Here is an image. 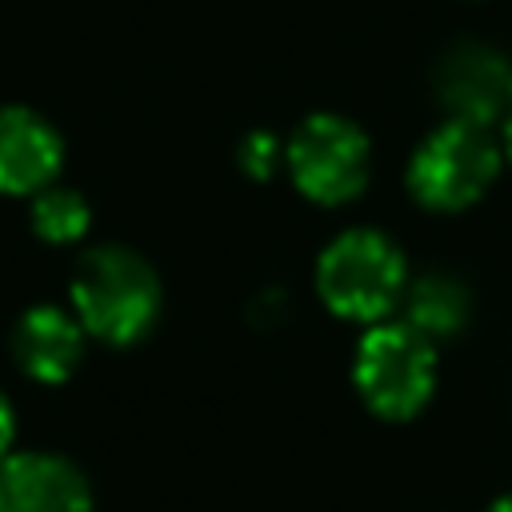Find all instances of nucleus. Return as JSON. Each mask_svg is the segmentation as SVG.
I'll use <instances>...</instances> for the list:
<instances>
[{
  "label": "nucleus",
  "instance_id": "nucleus-1",
  "mask_svg": "<svg viewBox=\"0 0 512 512\" xmlns=\"http://www.w3.org/2000/svg\"><path fill=\"white\" fill-rule=\"evenodd\" d=\"M72 308L84 332L104 344H132L160 316V280L132 248L104 244L80 256L72 272Z\"/></svg>",
  "mask_w": 512,
  "mask_h": 512
},
{
  "label": "nucleus",
  "instance_id": "nucleus-13",
  "mask_svg": "<svg viewBox=\"0 0 512 512\" xmlns=\"http://www.w3.org/2000/svg\"><path fill=\"white\" fill-rule=\"evenodd\" d=\"M12 432H16V420H12V404L4 400V392H0V452L12 444Z\"/></svg>",
  "mask_w": 512,
  "mask_h": 512
},
{
  "label": "nucleus",
  "instance_id": "nucleus-7",
  "mask_svg": "<svg viewBox=\"0 0 512 512\" xmlns=\"http://www.w3.org/2000/svg\"><path fill=\"white\" fill-rule=\"evenodd\" d=\"M88 480L76 464L48 452L0 460V512H88Z\"/></svg>",
  "mask_w": 512,
  "mask_h": 512
},
{
  "label": "nucleus",
  "instance_id": "nucleus-4",
  "mask_svg": "<svg viewBox=\"0 0 512 512\" xmlns=\"http://www.w3.org/2000/svg\"><path fill=\"white\" fill-rule=\"evenodd\" d=\"M360 400L384 420L416 416L436 388V352L424 332L412 324H376L352 364Z\"/></svg>",
  "mask_w": 512,
  "mask_h": 512
},
{
  "label": "nucleus",
  "instance_id": "nucleus-15",
  "mask_svg": "<svg viewBox=\"0 0 512 512\" xmlns=\"http://www.w3.org/2000/svg\"><path fill=\"white\" fill-rule=\"evenodd\" d=\"M504 148H508V156H512V116L504 120Z\"/></svg>",
  "mask_w": 512,
  "mask_h": 512
},
{
  "label": "nucleus",
  "instance_id": "nucleus-6",
  "mask_svg": "<svg viewBox=\"0 0 512 512\" xmlns=\"http://www.w3.org/2000/svg\"><path fill=\"white\" fill-rule=\"evenodd\" d=\"M436 92L452 108V120L504 124L512 116V60L488 44H460L436 68Z\"/></svg>",
  "mask_w": 512,
  "mask_h": 512
},
{
  "label": "nucleus",
  "instance_id": "nucleus-5",
  "mask_svg": "<svg viewBox=\"0 0 512 512\" xmlns=\"http://www.w3.org/2000/svg\"><path fill=\"white\" fill-rule=\"evenodd\" d=\"M288 172L292 184L316 204L356 200L372 172L368 136L336 112H316L288 140Z\"/></svg>",
  "mask_w": 512,
  "mask_h": 512
},
{
  "label": "nucleus",
  "instance_id": "nucleus-8",
  "mask_svg": "<svg viewBox=\"0 0 512 512\" xmlns=\"http://www.w3.org/2000/svg\"><path fill=\"white\" fill-rule=\"evenodd\" d=\"M64 144L32 108H0V192H40L60 172Z\"/></svg>",
  "mask_w": 512,
  "mask_h": 512
},
{
  "label": "nucleus",
  "instance_id": "nucleus-2",
  "mask_svg": "<svg viewBox=\"0 0 512 512\" xmlns=\"http://www.w3.org/2000/svg\"><path fill=\"white\" fill-rule=\"evenodd\" d=\"M404 256L400 248L372 228L340 232L316 264V288L324 304L344 320H380L404 296Z\"/></svg>",
  "mask_w": 512,
  "mask_h": 512
},
{
  "label": "nucleus",
  "instance_id": "nucleus-9",
  "mask_svg": "<svg viewBox=\"0 0 512 512\" xmlns=\"http://www.w3.org/2000/svg\"><path fill=\"white\" fill-rule=\"evenodd\" d=\"M80 352H84V328L52 304L28 308L12 328V356L32 380L44 384L68 380L72 368L80 364Z\"/></svg>",
  "mask_w": 512,
  "mask_h": 512
},
{
  "label": "nucleus",
  "instance_id": "nucleus-3",
  "mask_svg": "<svg viewBox=\"0 0 512 512\" xmlns=\"http://www.w3.org/2000/svg\"><path fill=\"white\" fill-rule=\"evenodd\" d=\"M500 172V148L488 128L448 120L408 160V192L432 212H460L476 204Z\"/></svg>",
  "mask_w": 512,
  "mask_h": 512
},
{
  "label": "nucleus",
  "instance_id": "nucleus-14",
  "mask_svg": "<svg viewBox=\"0 0 512 512\" xmlns=\"http://www.w3.org/2000/svg\"><path fill=\"white\" fill-rule=\"evenodd\" d=\"M488 512H512V496H500V500H496Z\"/></svg>",
  "mask_w": 512,
  "mask_h": 512
},
{
  "label": "nucleus",
  "instance_id": "nucleus-12",
  "mask_svg": "<svg viewBox=\"0 0 512 512\" xmlns=\"http://www.w3.org/2000/svg\"><path fill=\"white\" fill-rule=\"evenodd\" d=\"M284 152H280V140L272 132H248L244 144H240V168L252 176V180H268L276 168H280Z\"/></svg>",
  "mask_w": 512,
  "mask_h": 512
},
{
  "label": "nucleus",
  "instance_id": "nucleus-11",
  "mask_svg": "<svg viewBox=\"0 0 512 512\" xmlns=\"http://www.w3.org/2000/svg\"><path fill=\"white\" fill-rule=\"evenodd\" d=\"M32 228L36 236H44L48 244H68L76 236H84L88 228V200L76 188H60L48 184L36 192L32 200Z\"/></svg>",
  "mask_w": 512,
  "mask_h": 512
},
{
  "label": "nucleus",
  "instance_id": "nucleus-10",
  "mask_svg": "<svg viewBox=\"0 0 512 512\" xmlns=\"http://www.w3.org/2000/svg\"><path fill=\"white\" fill-rule=\"evenodd\" d=\"M468 320V292L448 280V276H424L408 288V324L416 332L432 336H452Z\"/></svg>",
  "mask_w": 512,
  "mask_h": 512
}]
</instances>
